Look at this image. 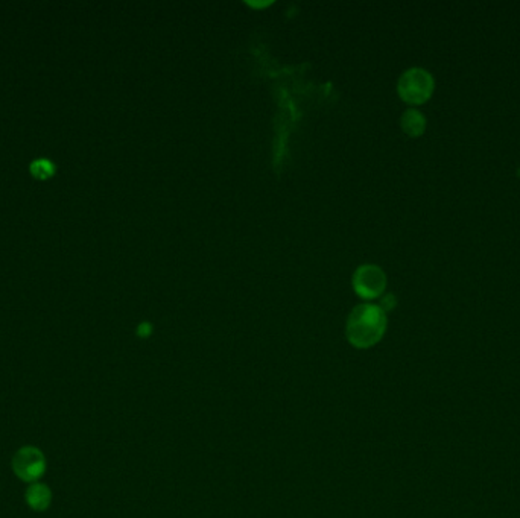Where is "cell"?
<instances>
[{
	"instance_id": "obj_6",
	"label": "cell",
	"mask_w": 520,
	"mask_h": 518,
	"mask_svg": "<svg viewBox=\"0 0 520 518\" xmlns=\"http://www.w3.org/2000/svg\"><path fill=\"white\" fill-rule=\"evenodd\" d=\"M426 126V120L422 113L417 110H408L402 116V128L408 135H420Z\"/></svg>"
},
{
	"instance_id": "obj_7",
	"label": "cell",
	"mask_w": 520,
	"mask_h": 518,
	"mask_svg": "<svg viewBox=\"0 0 520 518\" xmlns=\"http://www.w3.org/2000/svg\"><path fill=\"white\" fill-rule=\"evenodd\" d=\"M31 172L34 177L40 179H46L55 174V164L47 158H39L31 163Z\"/></svg>"
},
{
	"instance_id": "obj_5",
	"label": "cell",
	"mask_w": 520,
	"mask_h": 518,
	"mask_svg": "<svg viewBox=\"0 0 520 518\" xmlns=\"http://www.w3.org/2000/svg\"><path fill=\"white\" fill-rule=\"evenodd\" d=\"M50 499H52L50 489L43 484H35L26 491V502L35 510L47 509L50 505Z\"/></svg>"
},
{
	"instance_id": "obj_2",
	"label": "cell",
	"mask_w": 520,
	"mask_h": 518,
	"mask_svg": "<svg viewBox=\"0 0 520 518\" xmlns=\"http://www.w3.org/2000/svg\"><path fill=\"white\" fill-rule=\"evenodd\" d=\"M433 79L423 69H409L399 79V95L409 104H422L431 96Z\"/></svg>"
},
{
	"instance_id": "obj_4",
	"label": "cell",
	"mask_w": 520,
	"mask_h": 518,
	"mask_svg": "<svg viewBox=\"0 0 520 518\" xmlns=\"http://www.w3.org/2000/svg\"><path fill=\"white\" fill-rule=\"evenodd\" d=\"M387 277L379 266L364 264L353 275V287L362 298H376L385 291Z\"/></svg>"
},
{
	"instance_id": "obj_1",
	"label": "cell",
	"mask_w": 520,
	"mask_h": 518,
	"mask_svg": "<svg viewBox=\"0 0 520 518\" xmlns=\"http://www.w3.org/2000/svg\"><path fill=\"white\" fill-rule=\"evenodd\" d=\"M387 328L385 311L374 304H360L347 319V339L356 348H370L378 344Z\"/></svg>"
},
{
	"instance_id": "obj_3",
	"label": "cell",
	"mask_w": 520,
	"mask_h": 518,
	"mask_svg": "<svg viewBox=\"0 0 520 518\" xmlns=\"http://www.w3.org/2000/svg\"><path fill=\"white\" fill-rule=\"evenodd\" d=\"M12 469L21 480L35 482L45 474L46 460L39 449L23 447L14 456Z\"/></svg>"
}]
</instances>
